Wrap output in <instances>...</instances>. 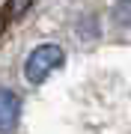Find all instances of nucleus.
Wrapping results in <instances>:
<instances>
[{"label": "nucleus", "instance_id": "obj_1", "mask_svg": "<svg viewBox=\"0 0 131 134\" xmlns=\"http://www.w3.org/2000/svg\"><path fill=\"white\" fill-rule=\"evenodd\" d=\"M63 63V48L60 45H39V48L30 51V57L24 63V75L30 83H42L48 77L51 69H57Z\"/></svg>", "mask_w": 131, "mask_h": 134}, {"label": "nucleus", "instance_id": "obj_2", "mask_svg": "<svg viewBox=\"0 0 131 134\" xmlns=\"http://www.w3.org/2000/svg\"><path fill=\"white\" fill-rule=\"evenodd\" d=\"M18 113H21L18 96L12 90H0V134L12 131L18 125Z\"/></svg>", "mask_w": 131, "mask_h": 134}]
</instances>
